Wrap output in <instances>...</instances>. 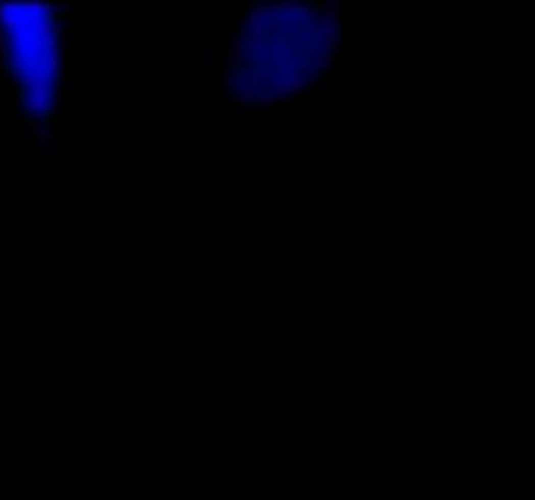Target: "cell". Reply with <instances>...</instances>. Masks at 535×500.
Wrapping results in <instances>:
<instances>
[{"label":"cell","instance_id":"cell-1","mask_svg":"<svg viewBox=\"0 0 535 500\" xmlns=\"http://www.w3.org/2000/svg\"><path fill=\"white\" fill-rule=\"evenodd\" d=\"M277 18V8L274 6H253L246 16V29L251 37H264L269 32V26Z\"/></svg>","mask_w":535,"mask_h":500},{"label":"cell","instance_id":"cell-3","mask_svg":"<svg viewBox=\"0 0 535 500\" xmlns=\"http://www.w3.org/2000/svg\"><path fill=\"white\" fill-rule=\"evenodd\" d=\"M243 63H246V34L238 29L227 44V73H243Z\"/></svg>","mask_w":535,"mask_h":500},{"label":"cell","instance_id":"cell-9","mask_svg":"<svg viewBox=\"0 0 535 500\" xmlns=\"http://www.w3.org/2000/svg\"><path fill=\"white\" fill-rule=\"evenodd\" d=\"M240 112H259V104L253 99H240Z\"/></svg>","mask_w":535,"mask_h":500},{"label":"cell","instance_id":"cell-7","mask_svg":"<svg viewBox=\"0 0 535 500\" xmlns=\"http://www.w3.org/2000/svg\"><path fill=\"white\" fill-rule=\"evenodd\" d=\"M324 99H326V102H332V104H340V102H342V84H340V81H332V84H326Z\"/></svg>","mask_w":535,"mask_h":500},{"label":"cell","instance_id":"cell-8","mask_svg":"<svg viewBox=\"0 0 535 500\" xmlns=\"http://www.w3.org/2000/svg\"><path fill=\"white\" fill-rule=\"evenodd\" d=\"M222 84H225L227 89H243L246 84H243V73H222Z\"/></svg>","mask_w":535,"mask_h":500},{"label":"cell","instance_id":"cell-4","mask_svg":"<svg viewBox=\"0 0 535 500\" xmlns=\"http://www.w3.org/2000/svg\"><path fill=\"white\" fill-rule=\"evenodd\" d=\"M277 89H279V94L282 97H290V94H298V92H303V86H305V78L298 73V71H287V73H282L277 81Z\"/></svg>","mask_w":535,"mask_h":500},{"label":"cell","instance_id":"cell-6","mask_svg":"<svg viewBox=\"0 0 535 500\" xmlns=\"http://www.w3.org/2000/svg\"><path fill=\"white\" fill-rule=\"evenodd\" d=\"M71 112H73V89L65 86L60 92V115H63V120H68Z\"/></svg>","mask_w":535,"mask_h":500},{"label":"cell","instance_id":"cell-2","mask_svg":"<svg viewBox=\"0 0 535 500\" xmlns=\"http://www.w3.org/2000/svg\"><path fill=\"white\" fill-rule=\"evenodd\" d=\"M342 60V47L340 42H324L319 50L311 52V65L314 68H321V71H332V68H337Z\"/></svg>","mask_w":535,"mask_h":500},{"label":"cell","instance_id":"cell-5","mask_svg":"<svg viewBox=\"0 0 535 500\" xmlns=\"http://www.w3.org/2000/svg\"><path fill=\"white\" fill-rule=\"evenodd\" d=\"M319 11H321V21L337 24V21H340V13H342V3H340V0H324Z\"/></svg>","mask_w":535,"mask_h":500}]
</instances>
